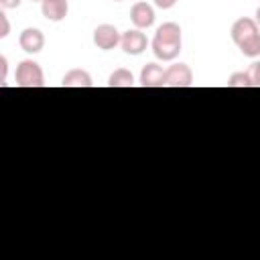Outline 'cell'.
<instances>
[{
    "label": "cell",
    "instance_id": "1",
    "mask_svg": "<svg viewBox=\"0 0 260 260\" xmlns=\"http://www.w3.org/2000/svg\"><path fill=\"white\" fill-rule=\"evenodd\" d=\"M152 53L160 61H173L181 53V26L177 22H162L152 39Z\"/></svg>",
    "mask_w": 260,
    "mask_h": 260
},
{
    "label": "cell",
    "instance_id": "2",
    "mask_svg": "<svg viewBox=\"0 0 260 260\" xmlns=\"http://www.w3.org/2000/svg\"><path fill=\"white\" fill-rule=\"evenodd\" d=\"M14 79H16V85L18 87H43L45 85L43 69L32 59H24V61H20L16 65Z\"/></svg>",
    "mask_w": 260,
    "mask_h": 260
},
{
    "label": "cell",
    "instance_id": "3",
    "mask_svg": "<svg viewBox=\"0 0 260 260\" xmlns=\"http://www.w3.org/2000/svg\"><path fill=\"white\" fill-rule=\"evenodd\" d=\"M165 85L169 87H191L193 71L187 63H175L165 69Z\"/></svg>",
    "mask_w": 260,
    "mask_h": 260
},
{
    "label": "cell",
    "instance_id": "4",
    "mask_svg": "<svg viewBox=\"0 0 260 260\" xmlns=\"http://www.w3.org/2000/svg\"><path fill=\"white\" fill-rule=\"evenodd\" d=\"M122 35L118 32V28L114 24H100L93 30V45L102 51H112L120 45Z\"/></svg>",
    "mask_w": 260,
    "mask_h": 260
},
{
    "label": "cell",
    "instance_id": "5",
    "mask_svg": "<svg viewBox=\"0 0 260 260\" xmlns=\"http://www.w3.org/2000/svg\"><path fill=\"white\" fill-rule=\"evenodd\" d=\"M120 47H122V51H124L126 55H140V53L146 51L148 39H146V35H144L140 28H132V30L122 32Z\"/></svg>",
    "mask_w": 260,
    "mask_h": 260
},
{
    "label": "cell",
    "instance_id": "6",
    "mask_svg": "<svg viewBox=\"0 0 260 260\" xmlns=\"http://www.w3.org/2000/svg\"><path fill=\"white\" fill-rule=\"evenodd\" d=\"M18 45H20V49H22L24 53L35 55V53L43 51V47H45V35H43L39 28L28 26V28H24V30L18 35Z\"/></svg>",
    "mask_w": 260,
    "mask_h": 260
},
{
    "label": "cell",
    "instance_id": "7",
    "mask_svg": "<svg viewBox=\"0 0 260 260\" xmlns=\"http://www.w3.org/2000/svg\"><path fill=\"white\" fill-rule=\"evenodd\" d=\"M260 32V26L256 24V20L254 18H238L234 24H232V30H230V35H232V41L236 43V45H240V43H244V41H248L250 37H254V35H258Z\"/></svg>",
    "mask_w": 260,
    "mask_h": 260
},
{
    "label": "cell",
    "instance_id": "8",
    "mask_svg": "<svg viewBox=\"0 0 260 260\" xmlns=\"http://www.w3.org/2000/svg\"><path fill=\"white\" fill-rule=\"evenodd\" d=\"M130 20L136 28H148L154 24V10L148 2H136L130 8Z\"/></svg>",
    "mask_w": 260,
    "mask_h": 260
},
{
    "label": "cell",
    "instance_id": "9",
    "mask_svg": "<svg viewBox=\"0 0 260 260\" xmlns=\"http://www.w3.org/2000/svg\"><path fill=\"white\" fill-rule=\"evenodd\" d=\"M41 12L47 20L61 22L69 12V4H67V0H43L41 2Z\"/></svg>",
    "mask_w": 260,
    "mask_h": 260
},
{
    "label": "cell",
    "instance_id": "10",
    "mask_svg": "<svg viewBox=\"0 0 260 260\" xmlns=\"http://www.w3.org/2000/svg\"><path fill=\"white\" fill-rule=\"evenodd\" d=\"M142 87H162L165 85V69L156 63H146L140 71Z\"/></svg>",
    "mask_w": 260,
    "mask_h": 260
},
{
    "label": "cell",
    "instance_id": "11",
    "mask_svg": "<svg viewBox=\"0 0 260 260\" xmlns=\"http://www.w3.org/2000/svg\"><path fill=\"white\" fill-rule=\"evenodd\" d=\"M61 85L63 87H91L93 79L85 69H71L63 75Z\"/></svg>",
    "mask_w": 260,
    "mask_h": 260
},
{
    "label": "cell",
    "instance_id": "12",
    "mask_svg": "<svg viewBox=\"0 0 260 260\" xmlns=\"http://www.w3.org/2000/svg\"><path fill=\"white\" fill-rule=\"evenodd\" d=\"M108 85L110 87H132L134 85V75L132 71L120 67V69H114L108 77Z\"/></svg>",
    "mask_w": 260,
    "mask_h": 260
},
{
    "label": "cell",
    "instance_id": "13",
    "mask_svg": "<svg viewBox=\"0 0 260 260\" xmlns=\"http://www.w3.org/2000/svg\"><path fill=\"white\" fill-rule=\"evenodd\" d=\"M238 49H240L242 55H246V57H258V55H260V32L254 35V37H250L248 41L240 43Z\"/></svg>",
    "mask_w": 260,
    "mask_h": 260
},
{
    "label": "cell",
    "instance_id": "14",
    "mask_svg": "<svg viewBox=\"0 0 260 260\" xmlns=\"http://www.w3.org/2000/svg\"><path fill=\"white\" fill-rule=\"evenodd\" d=\"M228 87H252L248 73H246V71H236V73H232L230 79H228Z\"/></svg>",
    "mask_w": 260,
    "mask_h": 260
},
{
    "label": "cell",
    "instance_id": "15",
    "mask_svg": "<svg viewBox=\"0 0 260 260\" xmlns=\"http://www.w3.org/2000/svg\"><path fill=\"white\" fill-rule=\"evenodd\" d=\"M246 73H248V77H250L252 87H260V61L250 63V67L246 69Z\"/></svg>",
    "mask_w": 260,
    "mask_h": 260
},
{
    "label": "cell",
    "instance_id": "16",
    "mask_svg": "<svg viewBox=\"0 0 260 260\" xmlns=\"http://www.w3.org/2000/svg\"><path fill=\"white\" fill-rule=\"evenodd\" d=\"M10 32V24H8V18L4 12H0V39H6Z\"/></svg>",
    "mask_w": 260,
    "mask_h": 260
},
{
    "label": "cell",
    "instance_id": "17",
    "mask_svg": "<svg viewBox=\"0 0 260 260\" xmlns=\"http://www.w3.org/2000/svg\"><path fill=\"white\" fill-rule=\"evenodd\" d=\"M6 73H8V61L2 55L0 57V83H6Z\"/></svg>",
    "mask_w": 260,
    "mask_h": 260
},
{
    "label": "cell",
    "instance_id": "18",
    "mask_svg": "<svg viewBox=\"0 0 260 260\" xmlns=\"http://www.w3.org/2000/svg\"><path fill=\"white\" fill-rule=\"evenodd\" d=\"M154 4L158 8H162V10H169V8H173L177 4V0H154Z\"/></svg>",
    "mask_w": 260,
    "mask_h": 260
},
{
    "label": "cell",
    "instance_id": "19",
    "mask_svg": "<svg viewBox=\"0 0 260 260\" xmlns=\"http://www.w3.org/2000/svg\"><path fill=\"white\" fill-rule=\"evenodd\" d=\"M2 8H18L20 6V0H0Z\"/></svg>",
    "mask_w": 260,
    "mask_h": 260
},
{
    "label": "cell",
    "instance_id": "20",
    "mask_svg": "<svg viewBox=\"0 0 260 260\" xmlns=\"http://www.w3.org/2000/svg\"><path fill=\"white\" fill-rule=\"evenodd\" d=\"M254 20H256V24H258V26H260V6H258V8H256V18H254Z\"/></svg>",
    "mask_w": 260,
    "mask_h": 260
},
{
    "label": "cell",
    "instance_id": "21",
    "mask_svg": "<svg viewBox=\"0 0 260 260\" xmlns=\"http://www.w3.org/2000/svg\"><path fill=\"white\" fill-rule=\"evenodd\" d=\"M32 2H43V0H32Z\"/></svg>",
    "mask_w": 260,
    "mask_h": 260
},
{
    "label": "cell",
    "instance_id": "22",
    "mask_svg": "<svg viewBox=\"0 0 260 260\" xmlns=\"http://www.w3.org/2000/svg\"><path fill=\"white\" fill-rule=\"evenodd\" d=\"M114 2H122V0H114Z\"/></svg>",
    "mask_w": 260,
    "mask_h": 260
}]
</instances>
